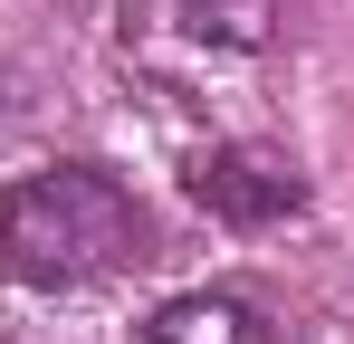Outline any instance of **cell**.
<instances>
[{"instance_id":"obj_1","label":"cell","mask_w":354,"mask_h":344,"mask_svg":"<svg viewBox=\"0 0 354 344\" xmlns=\"http://www.w3.org/2000/svg\"><path fill=\"white\" fill-rule=\"evenodd\" d=\"M144 258V211L106 163H48L0 191V278L67 296Z\"/></svg>"},{"instance_id":"obj_2","label":"cell","mask_w":354,"mask_h":344,"mask_svg":"<svg viewBox=\"0 0 354 344\" xmlns=\"http://www.w3.org/2000/svg\"><path fill=\"white\" fill-rule=\"evenodd\" d=\"M192 191H201V211L230 229H268L306 211V182H297L288 153H259V144H211L201 163H192Z\"/></svg>"},{"instance_id":"obj_3","label":"cell","mask_w":354,"mask_h":344,"mask_svg":"<svg viewBox=\"0 0 354 344\" xmlns=\"http://www.w3.org/2000/svg\"><path fill=\"white\" fill-rule=\"evenodd\" d=\"M144 344H288V325L259 296H239V287H192V296H163L153 306Z\"/></svg>"},{"instance_id":"obj_4","label":"cell","mask_w":354,"mask_h":344,"mask_svg":"<svg viewBox=\"0 0 354 344\" xmlns=\"http://www.w3.org/2000/svg\"><path fill=\"white\" fill-rule=\"evenodd\" d=\"M173 19L192 39H221V48H268L278 0H173Z\"/></svg>"}]
</instances>
